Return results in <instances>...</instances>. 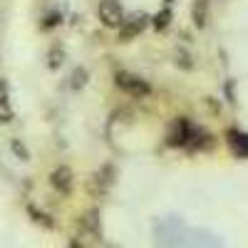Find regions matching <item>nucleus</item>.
<instances>
[{"label": "nucleus", "mask_w": 248, "mask_h": 248, "mask_svg": "<svg viewBox=\"0 0 248 248\" xmlns=\"http://www.w3.org/2000/svg\"><path fill=\"white\" fill-rule=\"evenodd\" d=\"M147 15H132L129 20H124V23L119 25V40H122V43H127V40H132V37H137L144 28H147Z\"/></svg>", "instance_id": "20e7f679"}, {"label": "nucleus", "mask_w": 248, "mask_h": 248, "mask_svg": "<svg viewBox=\"0 0 248 248\" xmlns=\"http://www.w3.org/2000/svg\"><path fill=\"white\" fill-rule=\"evenodd\" d=\"M3 102H8V85L0 79V105H3Z\"/></svg>", "instance_id": "4468645a"}, {"label": "nucleus", "mask_w": 248, "mask_h": 248, "mask_svg": "<svg viewBox=\"0 0 248 248\" xmlns=\"http://www.w3.org/2000/svg\"><path fill=\"white\" fill-rule=\"evenodd\" d=\"M13 152H15V154H17L20 159H28V149H25V147H23V144H20L17 139L13 141Z\"/></svg>", "instance_id": "ddd939ff"}, {"label": "nucleus", "mask_w": 248, "mask_h": 248, "mask_svg": "<svg viewBox=\"0 0 248 248\" xmlns=\"http://www.w3.org/2000/svg\"><path fill=\"white\" fill-rule=\"evenodd\" d=\"M229 144L238 156H248V134H241V132L231 129L229 132Z\"/></svg>", "instance_id": "0eeeda50"}, {"label": "nucleus", "mask_w": 248, "mask_h": 248, "mask_svg": "<svg viewBox=\"0 0 248 248\" xmlns=\"http://www.w3.org/2000/svg\"><path fill=\"white\" fill-rule=\"evenodd\" d=\"M191 20H194L196 28H203L206 25V20H209V0H194Z\"/></svg>", "instance_id": "423d86ee"}, {"label": "nucleus", "mask_w": 248, "mask_h": 248, "mask_svg": "<svg viewBox=\"0 0 248 248\" xmlns=\"http://www.w3.org/2000/svg\"><path fill=\"white\" fill-rule=\"evenodd\" d=\"M52 186L60 191V194H70L72 189V171L67 167H60L52 171Z\"/></svg>", "instance_id": "39448f33"}, {"label": "nucleus", "mask_w": 248, "mask_h": 248, "mask_svg": "<svg viewBox=\"0 0 248 248\" xmlns=\"http://www.w3.org/2000/svg\"><path fill=\"white\" fill-rule=\"evenodd\" d=\"M189 134H191V124L184 117H179V119L171 122V127L167 132V144L169 147H184V144L189 141Z\"/></svg>", "instance_id": "7ed1b4c3"}, {"label": "nucleus", "mask_w": 248, "mask_h": 248, "mask_svg": "<svg viewBox=\"0 0 248 248\" xmlns=\"http://www.w3.org/2000/svg\"><path fill=\"white\" fill-rule=\"evenodd\" d=\"M167 3H171V0H167Z\"/></svg>", "instance_id": "2eb2a0df"}, {"label": "nucleus", "mask_w": 248, "mask_h": 248, "mask_svg": "<svg viewBox=\"0 0 248 248\" xmlns=\"http://www.w3.org/2000/svg\"><path fill=\"white\" fill-rule=\"evenodd\" d=\"M169 20H171V13H169V8H164L161 13H156V15L152 17V25H154L156 30H167V28H169Z\"/></svg>", "instance_id": "6e6552de"}, {"label": "nucleus", "mask_w": 248, "mask_h": 248, "mask_svg": "<svg viewBox=\"0 0 248 248\" xmlns=\"http://www.w3.org/2000/svg\"><path fill=\"white\" fill-rule=\"evenodd\" d=\"M97 13H99V20L105 28H119L124 23V13H122V5L117 0H102Z\"/></svg>", "instance_id": "f257e3e1"}, {"label": "nucleus", "mask_w": 248, "mask_h": 248, "mask_svg": "<svg viewBox=\"0 0 248 248\" xmlns=\"http://www.w3.org/2000/svg\"><path fill=\"white\" fill-rule=\"evenodd\" d=\"M62 57H65V52L55 47V50L50 52V70H57V67L62 65Z\"/></svg>", "instance_id": "9d476101"}, {"label": "nucleus", "mask_w": 248, "mask_h": 248, "mask_svg": "<svg viewBox=\"0 0 248 248\" xmlns=\"http://www.w3.org/2000/svg\"><path fill=\"white\" fill-rule=\"evenodd\" d=\"M85 82H87V70H75V75H72V87L75 90H79V87H85Z\"/></svg>", "instance_id": "1a4fd4ad"}, {"label": "nucleus", "mask_w": 248, "mask_h": 248, "mask_svg": "<svg viewBox=\"0 0 248 248\" xmlns=\"http://www.w3.org/2000/svg\"><path fill=\"white\" fill-rule=\"evenodd\" d=\"M114 82H117V87H119V90L129 92L132 97H144V94H149V85H147V82H144L141 77H137V75L119 72Z\"/></svg>", "instance_id": "f03ea898"}, {"label": "nucleus", "mask_w": 248, "mask_h": 248, "mask_svg": "<svg viewBox=\"0 0 248 248\" xmlns=\"http://www.w3.org/2000/svg\"><path fill=\"white\" fill-rule=\"evenodd\" d=\"M62 20V15L60 13H50L47 17H45V23H43V30H50V28H55L57 23Z\"/></svg>", "instance_id": "9b49d317"}, {"label": "nucleus", "mask_w": 248, "mask_h": 248, "mask_svg": "<svg viewBox=\"0 0 248 248\" xmlns=\"http://www.w3.org/2000/svg\"><path fill=\"white\" fill-rule=\"evenodd\" d=\"M10 119H13V109H10L8 102H3V105H0V122H10Z\"/></svg>", "instance_id": "f8f14e48"}]
</instances>
